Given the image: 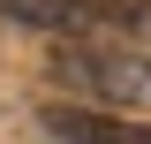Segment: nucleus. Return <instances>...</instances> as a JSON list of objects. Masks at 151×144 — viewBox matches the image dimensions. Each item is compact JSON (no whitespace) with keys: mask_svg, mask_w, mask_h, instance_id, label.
Segmentation results:
<instances>
[{"mask_svg":"<svg viewBox=\"0 0 151 144\" xmlns=\"http://www.w3.org/2000/svg\"><path fill=\"white\" fill-rule=\"evenodd\" d=\"M8 23H30V31H53V38H83V23L60 8V0H0Z\"/></svg>","mask_w":151,"mask_h":144,"instance_id":"obj_4","label":"nucleus"},{"mask_svg":"<svg viewBox=\"0 0 151 144\" xmlns=\"http://www.w3.org/2000/svg\"><path fill=\"white\" fill-rule=\"evenodd\" d=\"M38 129L60 137V144H151L144 121L106 114V106H76V99H45V106H38Z\"/></svg>","mask_w":151,"mask_h":144,"instance_id":"obj_2","label":"nucleus"},{"mask_svg":"<svg viewBox=\"0 0 151 144\" xmlns=\"http://www.w3.org/2000/svg\"><path fill=\"white\" fill-rule=\"evenodd\" d=\"M76 23H106L121 38H151V0H60Z\"/></svg>","mask_w":151,"mask_h":144,"instance_id":"obj_3","label":"nucleus"},{"mask_svg":"<svg viewBox=\"0 0 151 144\" xmlns=\"http://www.w3.org/2000/svg\"><path fill=\"white\" fill-rule=\"evenodd\" d=\"M53 76L106 114H151V53L106 46V38H53Z\"/></svg>","mask_w":151,"mask_h":144,"instance_id":"obj_1","label":"nucleus"}]
</instances>
